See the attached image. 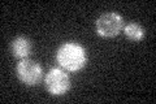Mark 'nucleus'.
Returning <instances> with one entry per match:
<instances>
[{"label":"nucleus","instance_id":"423d86ee","mask_svg":"<svg viewBox=\"0 0 156 104\" xmlns=\"http://www.w3.org/2000/svg\"><path fill=\"white\" fill-rule=\"evenodd\" d=\"M124 33L130 41L139 42L144 38V29L136 22H130L126 26H124Z\"/></svg>","mask_w":156,"mask_h":104},{"label":"nucleus","instance_id":"39448f33","mask_svg":"<svg viewBox=\"0 0 156 104\" xmlns=\"http://www.w3.org/2000/svg\"><path fill=\"white\" fill-rule=\"evenodd\" d=\"M11 51L14 57L18 59H26L31 52V42L27 38L18 37L13 39L11 44Z\"/></svg>","mask_w":156,"mask_h":104},{"label":"nucleus","instance_id":"20e7f679","mask_svg":"<svg viewBox=\"0 0 156 104\" xmlns=\"http://www.w3.org/2000/svg\"><path fill=\"white\" fill-rule=\"evenodd\" d=\"M16 70H17L18 78L27 86L38 85L43 77L42 66L38 63L30 60V59H22L17 64Z\"/></svg>","mask_w":156,"mask_h":104},{"label":"nucleus","instance_id":"f257e3e1","mask_svg":"<svg viewBox=\"0 0 156 104\" xmlns=\"http://www.w3.org/2000/svg\"><path fill=\"white\" fill-rule=\"evenodd\" d=\"M56 60L58 65L64 68L65 70L77 72L81 70L86 65L87 56L85 48L81 44L74 42H68L61 44L60 48L57 49Z\"/></svg>","mask_w":156,"mask_h":104},{"label":"nucleus","instance_id":"7ed1b4c3","mask_svg":"<svg viewBox=\"0 0 156 104\" xmlns=\"http://www.w3.org/2000/svg\"><path fill=\"white\" fill-rule=\"evenodd\" d=\"M44 85L47 91L53 96H61L65 92L69 91L70 88V78L61 69L53 68L47 73Z\"/></svg>","mask_w":156,"mask_h":104},{"label":"nucleus","instance_id":"f03ea898","mask_svg":"<svg viewBox=\"0 0 156 104\" xmlns=\"http://www.w3.org/2000/svg\"><path fill=\"white\" fill-rule=\"evenodd\" d=\"M124 29V18L116 12L104 13L96 21V33L103 38H113Z\"/></svg>","mask_w":156,"mask_h":104}]
</instances>
